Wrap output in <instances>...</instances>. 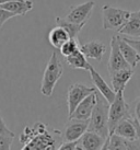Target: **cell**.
<instances>
[{
	"label": "cell",
	"instance_id": "1",
	"mask_svg": "<svg viewBox=\"0 0 140 150\" xmlns=\"http://www.w3.org/2000/svg\"><path fill=\"white\" fill-rule=\"evenodd\" d=\"M108 108L110 103L101 94H96V104L89 118L88 130L95 132L104 138L108 137Z\"/></svg>",
	"mask_w": 140,
	"mask_h": 150
},
{
	"label": "cell",
	"instance_id": "2",
	"mask_svg": "<svg viewBox=\"0 0 140 150\" xmlns=\"http://www.w3.org/2000/svg\"><path fill=\"white\" fill-rule=\"evenodd\" d=\"M62 74H64V67L62 65V62L58 57L57 53L54 52L46 65L42 79L41 93L43 96L49 98L53 94L55 86L62 78Z\"/></svg>",
	"mask_w": 140,
	"mask_h": 150
},
{
	"label": "cell",
	"instance_id": "3",
	"mask_svg": "<svg viewBox=\"0 0 140 150\" xmlns=\"http://www.w3.org/2000/svg\"><path fill=\"white\" fill-rule=\"evenodd\" d=\"M130 115H132L130 105L126 103V101L124 99V91L116 92L115 99L110 104V108H108V132H110V135L114 134V130L119 122L129 117Z\"/></svg>",
	"mask_w": 140,
	"mask_h": 150
},
{
	"label": "cell",
	"instance_id": "4",
	"mask_svg": "<svg viewBox=\"0 0 140 150\" xmlns=\"http://www.w3.org/2000/svg\"><path fill=\"white\" fill-rule=\"evenodd\" d=\"M132 16V11L105 4L102 8L103 28L111 31H119Z\"/></svg>",
	"mask_w": 140,
	"mask_h": 150
},
{
	"label": "cell",
	"instance_id": "5",
	"mask_svg": "<svg viewBox=\"0 0 140 150\" xmlns=\"http://www.w3.org/2000/svg\"><path fill=\"white\" fill-rule=\"evenodd\" d=\"M58 135H62L59 130H56V129L48 130V128H47L44 132L37 134L36 136L32 140H30L28 144L23 145L22 149H58L59 145H58V140L56 138V136H58Z\"/></svg>",
	"mask_w": 140,
	"mask_h": 150
},
{
	"label": "cell",
	"instance_id": "6",
	"mask_svg": "<svg viewBox=\"0 0 140 150\" xmlns=\"http://www.w3.org/2000/svg\"><path fill=\"white\" fill-rule=\"evenodd\" d=\"M96 91V88L88 87L83 83H74L68 89L67 93V105H68V116L72 114L79 103L86 99L89 94Z\"/></svg>",
	"mask_w": 140,
	"mask_h": 150
},
{
	"label": "cell",
	"instance_id": "7",
	"mask_svg": "<svg viewBox=\"0 0 140 150\" xmlns=\"http://www.w3.org/2000/svg\"><path fill=\"white\" fill-rule=\"evenodd\" d=\"M128 67L130 66L128 65V63L126 62V59L124 58L123 54L120 52L118 41H117V35H113L111 40V54H110V58H108V63H107L108 74L112 75L115 71L124 69V68H128Z\"/></svg>",
	"mask_w": 140,
	"mask_h": 150
},
{
	"label": "cell",
	"instance_id": "8",
	"mask_svg": "<svg viewBox=\"0 0 140 150\" xmlns=\"http://www.w3.org/2000/svg\"><path fill=\"white\" fill-rule=\"evenodd\" d=\"M114 134H117L124 138L130 140H136L140 138V123L136 117L130 115L129 117L123 120L116 126Z\"/></svg>",
	"mask_w": 140,
	"mask_h": 150
},
{
	"label": "cell",
	"instance_id": "9",
	"mask_svg": "<svg viewBox=\"0 0 140 150\" xmlns=\"http://www.w3.org/2000/svg\"><path fill=\"white\" fill-rule=\"evenodd\" d=\"M88 126H89V121L76 120V118L69 120V123L65 126V129L62 133V142H72L80 139L81 136L88 130Z\"/></svg>",
	"mask_w": 140,
	"mask_h": 150
},
{
	"label": "cell",
	"instance_id": "10",
	"mask_svg": "<svg viewBox=\"0 0 140 150\" xmlns=\"http://www.w3.org/2000/svg\"><path fill=\"white\" fill-rule=\"evenodd\" d=\"M94 6L95 2L92 0L78 4V6H74V7H71L70 12L67 14L65 19H67L70 22H74V23L88 22L92 14L93 9H94Z\"/></svg>",
	"mask_w": 140,
	"mask_h": 150
},
{
	"label": "cell",
	"instance_id": "11",
	"mask_svg": "<svg viewBox=\"0 0 140 150\" xmlns=\"http://www.w3.org/2000/svg\"><path fill=\"white\" fill-rule=\"evenodd\" d=\"M103 149L107 150H137L140 149V140H130L127 138H124L117 134H112L105 140Z\"/></svg>",
	"mask_w": 140,
	"mask_h": 150
},
{
	"label": "cell",
	"instance_id": "12",
	"mask_svg": "<svg viewBox=\"0 0 140 150\" xmlns=\"http://www.w3.org/2000/svg\"><path fill=\"white\" fill-rule=\"evenodd\" d=\"M95 104H96V91L89 94L86 99H83L72 112V114L68 116V118L69 120L76 118V120L89 121L91 114L95 108Z\"/></svg>",
	"mask_w": 140,
	"mask_h": 150
},
{
	"label": "cell",
	"instance_id": "13",
	"mask_svg": "<svg viewBox=\"0 0 140 150\" xmlns=\"http://www.w3.org/2000/svg\"><path fill=\"white\" fill-rule=\"evenodd\" d=\"M106 138L101 136L95 132L87 130L79 139V145L81 150H100L103 149Z\"/></svg>",
	"mask_w": 140,
	"mask_h": 150
},
{
	"label": "cell",
	"instance_id": "14",
	"mask_svg": "<svg viewBox=\"0 0 140 150\" xmlns=\"http://www.w3.org/2000/svg\"><path fill=\"white\" fill-rule=\"evenodd\" d=\"M90 75H91V79H92V82L94 83V87L99 90L100 94L102 96H104L106 101L111 104L112 102L115 99L116 93L115 91L113 90V88H111L105 80L103 79V77L100 75L98 71L95 70L93 67L91 66L90 68Z\"/></svg>",
	"mask_w": 140,
	"mask_h": 150
},
{
	"label": "cell",
	"instance_id": "15",
	"mask_svg": "<svg viewBox=\"0 0 140 150\" xmlns=\"http://www.w3.org/2000/svg\"><path fill=\"white\" fill-rule=\"evenodd\" d=\"M134 74H135L134 68L128 67V68L117 70L115 72H113L112 75H110L111 76V82L112 86H113V90L115 91V93L125 90V87L127 86L129 80L132 79Z\"/></svg>",
	"mask_w": 140,
	"mask_h": 150
},
{
	"label": "cell",
	"instance_id": "16",
	"mask_svg": "<svg viewBox=\"0 0 140 150\" xmlns=\"http://www.w3.org/2000/svg\"><path fill=\"white\" fill-rule=\"evenodd\" d=\"M117 33L122 36L140 38V10L132 12V16L128 19V21Z\"/></svg>",
	"mask_w": 140,
	"mask_h": 150
},
{
	"label": "cell",
	"instance_id": "17",
	"mask_svg": "<svg viewBox=\"0 0 140 150\" xmlns=\"http://www.w3.org/2000/svg\"><path fill=\"white\" fill-rule=\"evenodd\" d=\"M80 50L83 54L86 55L87 58L94 59L98 62H101L103 58V55L106 50V47L104 45L103 42L101 41H91V42H87L80 45Z\"/></svg>",
	"mask_w": 140,
	"mask_h": 150
},
{
	"label": "cell",
	"instance_id": "18",
	"mask_svg": "<svg viewBox=\"0 0 140 150\" xmlns=\"http://www.w3.org/2000/svg\"><path fill=\"white\" fill-rule=\"evenodd\" d=\"M117 41L119 45L120 52L123 54L124 58L126 59V62L132 68H136L140 63V54L137 52L130 44H128L122 35H117Z\"/></svg>",
	"mask_w": 140,
	"mask_h": 150
},
{
	"label": "cell",
	"instance_id": "19",
	"mask_svg": "<svg viewBox=\"0 0 140 150\" xmlns=\"http://www.w3.org/2000/svg\"><path fill=\"white\" fill-rule=\"evenodd\" d=\"M33 1L32 0H9L0 4L1 8L8 10L13 14L17 16H25L26 13L33 9Z\"/></svg>",
	"mask_w": 140,
	"mask_h": 150
},
{
	"label": "cell",
	"instance_id": "20",
	"mask_svg": "<svg viewBox=\"0 0 140 150\" xmlns=\"http://www.w3.org/2000/svg\"><path fill=\"white\" fill-rule=\"evenodd\" d=\"M66 59L67 65L72 68V69H83V70H90L91 65L89 62H88V58L86 57V55L83 54L81 50L78 48L74 53H72L71 55L65 57Z\"/></svg>",
	"mask_w": 140,
	"mask_h": 150
},
{
	"label": "cell",
	"instance_id": "21",
	"mask_svg": "<svg viewBox=\"0 0 140 150\" xmlns=\"http://www.w3.org/2000/svg\"><path fill=\"white\" fill-rule=\"evenodd\" d=\"M69 38L70 36L68 32L59 25L50 30L49 34H48V41L52 44V46H54L57 50H59L62 46V44H65Z\"/></svg>",
	"mask_w": 140,
	"mask_h": 150
},
{
	"label": "cell",
	"instance_id": "22",
	"mask_svg": "<svg viewBox=\"0 0 140 150\" xmlns=\"http://www.w3.org/2000/svg\"><path fill=\"white\" fill-rule=\"evenodd\" d=\"M88 22H83V23H74V22L68 21L65 18H56V24L62 26L66 30L68 34H69L70 38H78L79 33L81 32L83 26L87 24Z\"/></svg>",
	"mask_w": 140,
	"mask_h": 150
},
{
	"label": "cell",
	"instance_id": "23",
	"mask_svg": "<svg viewBox=\"0 0 140 150\" xmlns=\"http://www.w3.org/2000/svg\"><path fill=\"white\" fill-rule=\"evenodd\" d=\"M78 48H80L78 38H69L65 44H62V46L59 48V50H60V54L64 57H67V56L71 55L72 53H74Z\"/></svg>",
	"mask_w": 140,
	"mask_h": 150
},
{
	"label": "cell",
	"instance_id": "24",
	"mask_svg": "<svg viewBox=\"0 0 140 150\" xmlns=\"http://www.w3.org/2000/svg\"><path fill=\"white\" fill-rule=\"evenodd\" d=\"M58 149L59 150H78V149H80L79 139L78 140H72V142H62Z\"/></svg>",
	"mask_w": 140,
	"mask_h": 150
},
{
	"label": "cell",
	"instance_id": "25",
	"mask_svg": "<svg viewBox=\"0 0 140 150\" xmlns=\"http://www.w3.org/2000/svg\"><path fill=\"white\" fill-rule=\"evenodd\" d=\"M13 138L0 134V150H9L11 148Z\"/></svg>",
	"mask_w": 140,
	"mask_h": 150
},
{
	"label": "cell",
	"instance_id": "26",
	"mask_svg": "<svg viewBox=\"0 0 140 150\" xmlns=\"http://www.w3.org/2000/svg\"><path fill=\"white\" fill-rule=\"evenodd\" d=\"M13 17H16V14H13L12 12H10L8 10H6V9L0 7V29L2 28V25H4L6 22L8 21V20H10V19Z\"/></svg>",
	"mask_w": 140,
	"mask_h": 150
},
{
	"label": "cell",
	"instance_id": "27",
	"mask_svg": "<svg viewBox=\"0 0 140 150\" xmlns=\"http://www.w3.org/2000/svg\"><path fill=\"white\" fill-rule=\"evenodd\" d=\"M130 112L132 116L136 117L137 121L140 123V96H138V99L130 106Z\"/></svg>",
	"mask_w": 140,
	"mask_h": 150
},
{
	"label": "cell",
	"instance_id": "28",
	"mask_svg": "<svg viewBox=\"0 0 140 150\" xmlns=\"http://www.w3.org/2000/svg\"><path fill=\"white\" fill-rule=\"evenodd\" d=\"M0 134H2V135H4V136H8V137L14 138V133L7 127L6 123H4V121L2 120V117L1 116H0Z\"/></svg>",
	"mask_w": 140,
	"mask_h": 150
},
{
	"label": "cell",
	"instance_id": "29",
	"mask_svg": "<svg viewBox=\"0 0 140 150\" xmlns=\"http://www.w3.org/2000/svg\"><path fill=\"white\" fill-rule=\"evenodd\" d=\"M123 38L128 44H130L140 54V40H135V38H127V36H123Z\"/></svg>",
	"mask_w": 140,
	"mask_h": 150
},
{
	"label": "cell",
	"instance_id": "30",
	"mask_svg": "<svg viewBox=\"0 0 140 150\" xmlns=\"http://www.w3.org/2000/svg\"><path fill=\"white\" fill-rule=\"evenodd\" d=\"M6 1H9V0H0V4H4V2H6Z\"/></svg>",
	"mask_w": 140,
	"mask_h": 150
},
{
	"label": "cell",
	"instance_id": "31",
	"mask_svg": "<svg viewBox=\"0 0 140 150\" xmlns=\"http://www.w3.org/2000/svg\"><path fill=\"white\" fill-rule=\"evenodd\" d=\"M139 140H140V138H139Z\"/></svg>",
	"mask_w": 140,
	"mask_h": 150
}]
</instances>
